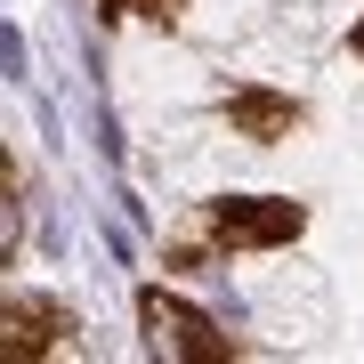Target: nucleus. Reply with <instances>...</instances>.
Listing matches in <instances>:
<instances>
[{
  "mask_svg": "<svg viewBox=\"0 0 364 364\" xmlns=\"http://www.w3.org/2000/svg\"><path fill=\"white\" fill-rule=\"evenodd\" d=\"M299 227H308V210H299L291 195H219V203H203V227L186 235V243L162 251V267L235 259V251H275V243H291Z\"/></svg>",
  "mask_w": 364,
  "mask_h": 364,
  "instance_id": "obj_1",
  "label": "nucleus"
},
{
  "mask_svg": "<svg viewBox=\"0 0 364 364\" xmlns=\"http://www.w3.org/2000/svg\"><path fill=\"white\" fill-rule=\"evenodd\" d=\"M348 49H356V57H364V16H356V33H348Z\"/></svg>",
  "mask_w": 364,
  "mask_h": 364,
  "instance_id": "obj_6",
  "label": "nucleus"
},
{
  "mask_svg": "<svg viewBox=\"0 0 364 364\" xmlns=\"http://www.w3.org/2000/svg\"><path fill=\"white\" fill-rule=\"evenodd\" d=\"M138 332H146V348L170 356V364H227V356H243L235 340L210 324L203 308H186L178 291H162V284H146L138 291Z\"/></svg>",
  "mask_w": 364,
  "mask_h": 364,
  "instance_id": "obj_2",
  "label": "nucleus"
},
{
  "mask_svg": "<svg viewBox=\"0 0 364 364\" xmlns=\"http://www.w3.org/2000/svg\"><path fill=\"white\" fill-rule=\"evenodd\" d=\"M73 316L57 308V299H9V364H25V356H73Z\"/></svg>",
  "mask_w": 364,
  "mask_h": 364,
  "instance_id": "obj_3",
  "label": "nucleus"
},
{
  "mask_svg": "<svg viewBox=\"0 0 364 364\" xmlns=\"http://www.w3.org/2000/svg\"><path fill=\"white\" fill-rule=\"evenodd\" d=\"M178 9H186V0H97V16H105V25H122V16H154V25H170Z\"/></svg>",
  "mask_w": 364,
  "mask_h": 364,
  "instance_id": "obj_5",
  "label": "nucleus"
},
{
  "mask_svg": "<svg viewBox=\"0 0 364 364\" xmlns=\"http://www.w3.org/2000/svg\"><path fill=\"white\" fill-rule=\"evenodd\" d=\"M227 122H235L243 138L275 146V138H291L308 114H299V97H275V90H227Z\"/></svg>",
  "mask_w": 364,
  "mask_h": 364,
  "instance_id": "obj_4",
  "label": "nucleus"
}]
</instances>
